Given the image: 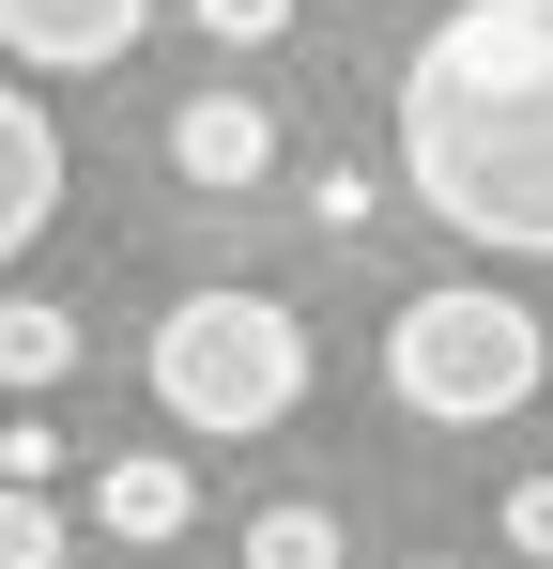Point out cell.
<instances>
[{
  "label": "cell",
  "mask_w": 553,
  "mask_h": 569,
  "mask_svg": "<svg viewBox=\"0 0 553 569\" xmlns=\"http://www.w3.org/2000/svg\"><path fill=\"white\" fill-rule=\"evenodd\" d=\"M415 569H446V555H415Z\"/></svg>",
  "instance_id": "14"
},
{
  "label": "cell",
  "mask_w": 553,
  "mask_h": 569,
  "mask_svg": "<svg viewBox=\"0 0 553 569\" xmlns=\"http://www.w3.org/2000/svg\"><path fill=\"white\" fill-rule=\"evenodd\" d=\"M47 477H62V431L16 416V431H0V492H47Z\"/></svg>",
  "instance_id": "13"
},
{
  "label": "cell",
  "mask_w": 553,
  "mask_h": 569,
  "mask_svg": "<svg viewBox=\"0 0 553 569\" xmlns=\"http://www.w3.org/2000/svg\"><path fill=\"white\" fill-rule=\"evenodd\" d=\"M170 170H184L200 200H247V186L276 170V108H262V93H184V108H170Z\"/></svg>",
  "instance_id": "5"
},
{
  "label": "cell",
  "mask_w": 553,
  "mask_h": 569,
  "mask_svg": "<svg viewBox=\"0 0 553 569\" xmlns=\"http://www.w3.org/2000/svg\"><path fill=\"white\" fill-rule=\"evenodd\" d=\"M247 569H339V508H308V492L262 508V523H247Z\"/></svg>",
  "instance_id": "9"
},
{
  "label": "cell",
  "mask_w": 553,
  "mask_h": 569,
  "mask_svg": "<svg viewBox=\"0 0 553 569\" xmlns=\"http://www.w3.org/2000/svg\"><path fill=\"white\" fill-rule=\"evenodd\" d=\"M539 370H553V323L507 308L492 278L400 292V323H384V385H400V416H431V431H492V416H523Z\"/></svg>",
  "instance_id": "3"
},
{
  "label": "cell",
  "mask_w": 553,
  "mask_h": 569,
  "mask_svg": "<svg viewBox=\"0 0 553 569\" xmlns=\"http://www.w3.org/2000/svg\"><path fill=\"white\" fill-rule=\"evenodd\" d=\"M47 216H62V123L31 93H0V262H16Z\"/></svg>",
  "instance_id": "6"
},
{
  "label": "cell",
  "mask_w": 553,
  "mask_h": 569,
  "mask_svg": "<svg viewBox=\"0 0 553 569\" xmlns=\"http://www.w3.org/2000/svg\"><path fill=\"white\" fill-rule=\"evenodd\" d=\"M78 539H62V508L47 492H0V569H62Z\"/></svg>",
  "instance_id": "10"
},
{
  "label": "cell",
  "mask_w": 553,
  "mask_h": 569,
  "mask_svg": "<svg viewBox=\"0 0 553 569\" xmlns=\"http://www.w3.org/2000/svg\"><path fill=\"white\" fill-rule=\"evenodd\" d=\"M539 385H553V370H539Z\"/></svg>",
  "instance_id": "15"
},
{
  "label": "cell",
  "mask_w": 553,
  "mask_h": 569,
  "mask_svg": "<svg viewBox=\"0 0 553 569\" xmlns=\"http://www.w3.org/2000/svg\"><path fill=\"white\" fill-rule=\"evenodd\" d=\"M184 16H200V47H276L292 31V0H184Z\"/></svg>",
  "instance_id": "11"
},
{
  "label": "cell",
  "mask_w": 553,
  "mask_h": 569,
  "mask_svg": "<svg viewBox=\"0 0 553 569\" xmlns=\"http://www.w3.org/2000/svg\"><path fill=\"white\" fill-rule=\"evenodd\" d=\"M400 186L492 262H553V0H461L400 62Z\"/></svg>",
  "instance_id": "1"
},
{
  "label": "cell",
  "mask_w": 553,
  "mask_h": 569,
  "mask_svg": "<svg viewBox=\"0 0 553 569\" xmlns=\"http://www.w3.org/2000/svg\"><path fill=\"white\" fill-rule=\"evenodd\" d=\"M92 523H108V539H184V523H200V477L154 462V447H123V462L92 477Z\"/></svg>",
  "instance_id": "7"
},
{
  "label": "cell",
  "mask_w": 553,
  "mask_h": 569,
  "mask_svg": "<svg viewBox=\"0 0 553 569\" xmlns=\"http://www.w3.org/2000/svg\"><path fill=\"white\" fill-rule=\"evenodd\" d=\"M139 31H154V0H0V62H31V78H92Z\"/></svg>",
  "instance_id": "4"
},
{
  "label": "cell",
  "mask_w": 553,
  "mask_h": 569,
  "mask_svg": "<svg viewBox=\"0 0 553 569\" xmlns=\"http://www.w3.org/2000/svg\"><path fill=\"white\" fill-rule=\"evenodd\" d=\"M139 370H154V416L170 431H276L292 400H308V323H292V292H247V278H200L170 292V323L139 339Z\"/></svg>",
  "instance_id": "2"
},
{
  "label": "cell",
  "mask_w": 553,
  "mask_h": 569,
  "mask_svg": "<svg viewBox=\"0 0 553 569\" xmlns=\"http://www.w3.org/2000/svg\"><path fill=\"white\" fill-rule=\"evenodd\" d=\"M507 555L553 569V462H539V477H507Z\"/></svg>",
  "instance_id": "12"
},
{
  "label": "cell",
  "mask_w": 553,
  "mask_h": 569,
  "mask_svg": "<svg viewBox=\"0 0 553 569\" xmlns=\"http://www.w3.org/2000/svg\"><path fill=\"white\" fill-rule=\"evenodd\" d=\"M62 370H78V308H47V292H0V385H16V400H47Z\"/></svg>",
  "instance_id": "8"
}]
</instances>
